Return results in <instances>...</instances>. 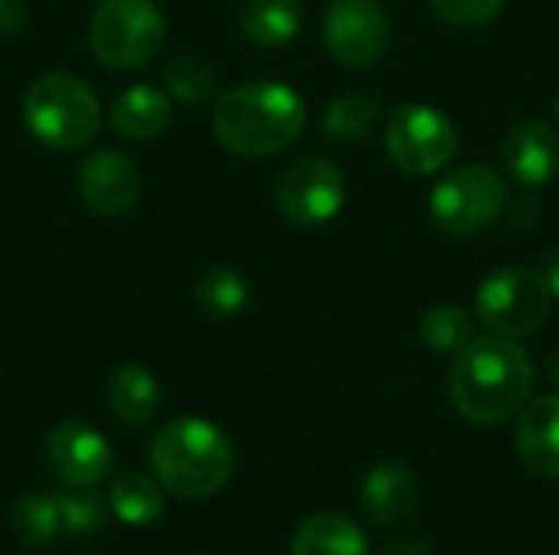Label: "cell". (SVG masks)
I'll use <instances>...</instances> for the list:
<instances>
[{"instance_id":"cell-31","label":"cell","mask_w":559,"mask_h":555,"mask_svg":"<svg viewBox=\"0 0 559 555\" xmlns=\"http://www.w3.org/2000/svg\"><path fill=\"white\" fill-rule=\"evenodd\" d=\"M547 379H550L554 386H559V347L547 357Z\"/></svg>"},{"instance_id":"cell-2","label":"cell","mask_w":559,"mask_h":555,"mask_svg":"<svg viewBox=\"0 0 559 555\" xmlns=\"http://www.w3.org/2000/svg\"><path fill=\"white\" fill-rule=\"evenodd\" d=\"M308 121L305 98L272 79L246 82L213 101V134L236 157H272L288 150Z\"/></svg>"},{"instance_id":"cell-30","label":"cell","mask_w":559,"mask_h":555,"mask_svg":"<svg viewBox=\"0 0 559 555\" xmlns=\"http://www.w3.org/2000/svg\"><path fill=\"white\" fill-rule=\"evenodd\" d=\"M540 275H544V281H547V288H550L554 301H559V252H554V255H547V258H544Z\"/></svg>"},{"instance_id":"cell-26","label":"cell","mask_w":559,"mask_h":555,"mask_svg":"<svg viewBox=\"0 0 559 555\" xmlns=\"http://www.w3.org/2000/svg\"><path fill=\"white\" fill-rule=\"evenodd\" d=\"M56 504H59V517H62V533L85 536L102 527V504L88 491H79V487L59 491Z\"/></svg>"},{"instance_id":"cell-19","label":"cell","mask_w":559,"mask_h":555,"mask_svg":"<svg viewBox=\"0 0 559 555\" xmlns=\"http://www.w3.org/2000/svg\"><path fill=\"white\" fill-rule=\"evenodd\" d=\"M292 555H370V543L354 520L341 514H314L295 530Z\"/></svg>"},{"instance_id":"cell-1","label":"cell","mask_w":559,"mask_h":555,"mask_svg":"<svg viewBox=\"0 0 559 555\" xmlns=\"http://www.w3.org/2000/svg\"><path fill=\"white\" fill-rule=\"evenodd\" d=\"M534 363L518 340L475 337L455 353L449 396L462 419L475 425H501L514 419L534 393Z\"/></svg>"},{"instance_id":"cell-21","label":"cell","mask_w":559,"mask_h":555,"mask_svg":"<svg viewBox=\"0 0 559 555\" xmlns=\"http://www.w3.org/2000/svg\"><path fill=\"white\" fill-rule=\"evenodd\" d=\"M111 510L118 520L131 527H147L164 517V491L157 478H147L141 471H124L111 481Z\"/></svg>"},{"instance_id":"cell-7","label":"cell","mask_w":559,"mask_h":555,"mask_svg":"<svg viewBox=\"0 0 559 555\" xmlns=\"http://www.w3.org/2000/svg\"><path fill=\"white\" fill-rule=\"evenodd\" d=\"M508 206V180L488 164H465L439 180L429 193V219L445 236H475L501 219Z\"/></svg>"},{"instance_id":"cell-32","label":"cell","mask_w":559,"mask_h":555,"mask_svg":"<svg viewBox=\"0 0 559 555\" xmlns=\"http://www.w3.org/2000/svg\"><path fill=\"white\" fill-rule=\"evenodd\" d=\"M554 111H557V121H559V95H557V101H554Z\"/></svg>"},{"instance_id":"cell-24","label":"cell","mask_w":559,"mask_h":555,"mask_svg":"<svg viewBox=\"0 0 559 555\" xmlns=\"http://www.w3.org/2000/svg\"><path fill=\"white\" fill-rule=\"evenodd\" d=\"M164 92L177 105L203 108L216 101V72L197 56H174L164 65Z\"/></svg>"},{"instance_id":"cell-8","label":"cell","mask_w":559,"mask_h":555,"mask_svg":"<svg viewBox=\"0 0 559 555\" xmlns=\"http://www.w3.org/2000/svg\"><path fill=\"white\" fill-rule=\"evenodd\" d=\"M386 157L409 177H432L445 170L459 154V128L432 105H400L386 121Z\"/></svg>"},{"instance_id":"cell-18","label":"cell","mask_w":559,"mask_h":555,"mask_svg":"<svg viewBox=\"0 0 559 555\" xmlns=\"http://www.w3.org/2000/svg\"><path fill=\"white\" fill-rule=\"evenodd\" d=\"M301 0H246L239 10V26L259 49H278L292 43L301 29Z\"/></svg>"},{"instance_id":"cell-17","label":"cell","mask_w":559,"mask_h":555,"mask_svg":"<svg viewBox=\"0 0 559 555\" xmlns=\"http://www.w3.org/2000/svg\"><path fill=\"white\" fill-rule=\"evenodd\" d=\"M105 402L118 422H124L131 429H144L157 415L160 386L144 366L124 363V366L111 370V376L105 383Z\"/></svg>"},{"instance_id":"cell-16","label":"cell","mask_w":559,"mask_h":555,"mask_svg":"<svg viewBox=\"0 0 559 555\" xmlns=\"http://www.w3.org/2000/svg\"><path fill=\"white\" fill-rule=\"evenodd\" d=\"M174 118V101L164 88L157 85H131L124 88L115 101H111V111H108V124L115 134L128 137V141H151V137H160L167 131Z\"/></svg>"},{"instance_id":"cell-22","label":"cell","mask_w":559,"mask_h":555,"mask_svg":"<svg viewBox=\"0 0 559 555\" xmlns=\"http://www.w3.org/2000/svg\"><path fill=\"white\" fill-rule=\"evenodd\" d=\"M193 298H197V307H200L206 317L229 321V317L242 314V307H246V301H249V285H246V278H242L236 268H229V265H213V268H206V272L197 278Z\"/></svg>"},{"instance_id":"cell-4","label":"cell","mask_w":559,"mask_h":555,"mask_svg":"<svg viewBox=\"0 0 559 555\" xmlns=\"http://www.w3.org/2000/svg\"><path fill=\"white\" fill-rule=\"evenodd\" d=\"M23 124L52 150H79L102 128V101L72 72H46L23 95Z\"/></svg>"},{"instance_id":"cell-29","label":"cell","mask_w":559,"mask_h":555,"mask_svg":"<svg viewBox=\"0 0 559 555\" xmlns=\"http://www.w3.org/2000/svg\"><path fill=\"white\" fill-rule=\"evenodd\" d=\"M383 555H436V550L426 543V540H419V536H406V540H396V543H390Z\"/></svg>"},{"instance_id":"cell-25","label":"cell","mask_w":559,"mask_h":555,"mask_svg":"<svg viewBox=\"0 0 559 555\" xmlns=\"http://www.w3.org/2000/svg\"><path fill=\"white\" fill-rule=\"evenodd\" d=\"M419 337L436 353H459L475 340V317L462 304H436L423 314Z\"/></svg>"},{"instance_id":"cell-20","label":"cell","mask_w":559,"mask_h":555,"mask_svg":"<svg viewBox=\"0 0 559 555\" xmlns=\"http://www.w3.org/2000/svg\"><path fill=\"white\" fill-rule=\"evenodd\" d=\"M383 121V101L370 95H341L321 114V134L331 144H360Z\"/></svg>"},{"instance_id":"cell-10","label":"cell","mask_w":559,"mask_h":555,"mask_svg":"<svg viewBox=\"0 0 559 555\" xmlns=\"http://www.w3.org/2000/svg\"><path fill=\"white\" fill-rule=\"evenodd\" d=\"M324 46L347 69H370L390 43V20L380 0H331L321 23Z\"/></svg>"},{"instance_id":"cell-14","label":"cell","mask_w":559,"mask_h":555,"mask_svg":"<svg viewBox=\"0 0 559 555\" xmlns=\"http://www.w3.org/2000/svg\"><path fill=\"white\" fill-rule=\"evenodd\" d=\"M360 507L373 527H396L419 507V478L403 461L377 464L360 484Z\"/></svg>"},{"instance_id":"cell-15","label":"cell","mask_w":559,"mask_h":555,"mask_svg":"<svg viewBox=\"0 0 559 555\" xmlns=\"http://www.w3.org/2000/svg\"><path fill=\"white\" fill-rule=\"evenodd\" d=\"M518 458L544 481H559V393L531 399L518 412Z\"/></svg>"},{"instance_id":"cell-27","label":"cell","mask_w":559,"mask_h":555,"mask_svg":"<svg viewBox=\"0 0 559 555\" xmlns=\"http://www.w3.org/2000/svg\"><path fill=\"white\" fill-rule=\"evenodd\" d=\"M429 3L442 20L462 29H475V26H488L491 20H498L508 0H429Z\"/></svg>"},{"instance_id":"cell-28","label":"cell","mask_w":559,"mask_h":555,"mask_svg":"<svg viewBox=\"0 0 559 555\" xmlns=\"http://www.w3.org/2000/svg\"><path fill=\"white\" fill-rule=\"evenodd\" d=\"M29 7L26 0H0V36H13L26 26Z\"/></svg>"},{"instance_id":"cell-11","label":"cell","mask_w":559,"mask_h":555,"mask_svg":"<svg viewBox=\"0 0 559 555\" xmlns=\"http://www.w3.org/2000/svg\"><path fill=\"white\" fill-rule=\"evenodd\" d=\"M43 458L62 487L92 491L111 474V445L85 422H59L49 429Z\"/></svg>"},{"instance_id":"cell-9","label":"cell","mask_w":559,"mask_h":555,"mask_svg":"<svg viewBox=\"0 0 559 555\" xmlns=\"http://www.w3.org/2000/svg\"><path fill=\"white\" fill-rule=\"evenodd\" d=\"M347 200V177L328 157H301L295 160L275 186L278 213L301 229H314L331 222Z\"/></svg>"},{"instance_id":"cell-5","label":"cell","mask_w":559,"mask_h":555,"mask_svg":"<svg viewBox=\"0 0 559 555\" xmlns=\"http://www.w3.org/2000/svg\"><path fill=\"white\" fill-rule=\"evenodd\" d=\"M167 36V20L157 0H102L88 23L95 59L115 72L147 65Z\"/></svg>"},{"instance_id":"cell-13","label":"cell","mask_w":559,"mask_h":555,"mask_svg":"<svg viewBox=\"0 0 559 555\" xmlns=\"http://www.w3.org/2000/svg\"><path fill=\"white\" fill-rule=\"evenodd\" d=\"M501 164L518 186H547L559 173L557 128L544 118L518 121L501 141Z\"/></svg>"},{"instance_id":"cell-3","label":"cell","mask_w":559,"mask_h":555,"mask_svg":"<svg viewBox=\"0 0 559 555\" xmlns=\"http://www.w3.org/2000/svg\"><path fill=\"white\" fill-rule=\"evenodd\" d=\"M147 458L157 484L183 500L216 497L236 471V451L226 432L197 415L160 425L151 438Z\"/></svg>"},{"instance_id":"cell-6","label":"cell","mask_w":559,"mask_h":555,"mask_svg":"<svg viewBox=\"0 0 559 555\" xmlns=\"http://www.w3.org/2000/svg\"><path fill=\"white\" fill-rule=\"evenodd\" d=\"M554 307V294L540 275V268L531 265H504L491 272L478 285L475 298V317L495 334L508 340H524L537 334Z\"/></svg>"},{"instance_id":"cell-23","label":"cell","mask_w":559,"mask_h":555,"mask_svg":"<svg viewBox=\"0 0 559 555\" xmlns=\"http://www.w3.org/2000/svg\"><path fill=\"white\" fill-rule=\"evenodd\" d=\"M10 523H13V533L23 546H33V550L49 546L62 533L56 494H23L13 504Z\"/></svg>"},{"instance_id":"cell-12","label":"cell","mask_w":559,"mask_h":555,"mask_svg":"<svg viewBox=\"0 0 559 555\" xmlns=\"http://www.w3.org/2000/svg\"><path fill=\"white\" fill-rule=\"evenodd\" d=\"M75 193L95 216H124L141 196V173L134 160L115 147L92 150L75 170Z\"/></svg>"}]
</instances>
